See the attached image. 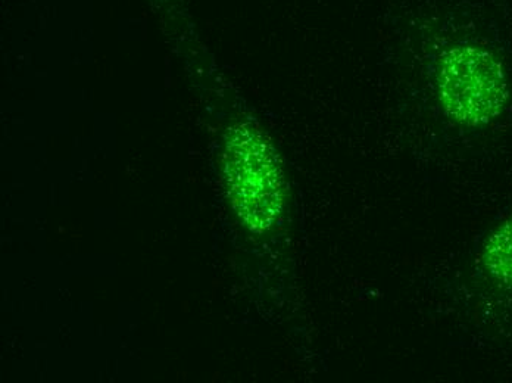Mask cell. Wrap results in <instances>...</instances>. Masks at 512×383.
Here are the masks:
<instances>
[{
	"mask_svg": "<svg viewBox=\"0 0 512 383\" xmlns=\"http://www.w3.org/2000/svg\"><path fill=\"white\" fill-rule=\"evenodd\" d=\"M435 87L443 114L465 130H485L511 104L508 52L512 11L505 0H439Z\"/></svg>",
	"mask_w": 512,
	"mask_h": 383,
	"instance_id": "cell-1",
	"label": "cell"
},
{
	"mask_svg": "<svg viewBox=\"0 0 512 383\" xmlns=\"http://www.w3.org/2000/svg\"><path fill=\"white\" fill-rule=\"evenodd\" d=\"M227 180L237 213L255 232L270 229L283 208L282 173L270 146L240 127L229 142Z\"/></svg>",
	"mask_w": 512,
	"mask_h": 383,
	"instance_id": "cell-2",
	"label": "cell"
},
{
	"mask_svg": "<svg viewBox=\"0 0 512 383\" xmlns=\"http://www.w3.org/2000/svg\"><path fill=\"white\" fill-rule=\"evenodd\" d=\"M480 260L493 282L512 286V216L490 233Z\"/></svg>",
	"mask_w": 512,
	"mask_h": 383,
	"instance_id": "cell-3",
	"label": "cell"
}]
</instances>
